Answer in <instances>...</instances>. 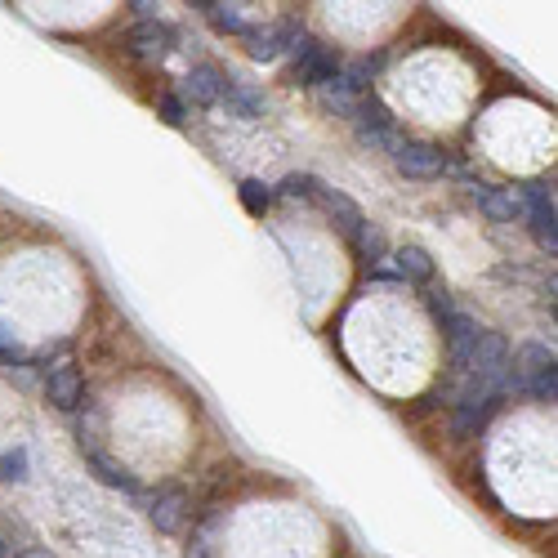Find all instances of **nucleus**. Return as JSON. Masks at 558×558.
Segmentation results:
<instances>
[{"mask_svg": "<svg viewBox=\"0 0 558 558\" xmlns=\"http://www.w3.org/2000/svg\"><path fill=\"white\" fill-rule=\"evenodd\" d=\"M505 393H527L536 402H554L558 393V371H554V349L545 344H523L509 362V389Z\"/></svg>", "mask_w": 558, "mask_h": 558, "instance_id": "f257e3e1", "label": "nucleus"}, {"mask_svg": "<svg viewBox=\"0 0 558 558\" xmlns=\"http://www.w3.org/2000/svg\"><path fill=\"white\" fill-rule=\"evenodd\" d=\"M335 76H340V54H335L331 45H322L317 36H300V41L291 45V81L295 85H313V90H322V85H331Z\"/></svg>", "mask_w": 558, "mask_h": 558, "instance_id": "f03ea898", "label": "nucleus"}, {"mask_svg": "<svg viewBox=\"0 0 558 558\" xmlns=\"http://www.w3.org/2000/svg\"><path fill=\"white\" fill-rule=\"evenodd\" d=\"M518 206H523V215H527V224H532L536 242L554 250V246H558V228H554V192L545 188V184H527V188H518Z\"/></svg>", "mask_w": 558, "mask_h": 558, "instance_id": "7ed1b4c3", "label": "nucleus"}, {"mask_svg": "<svg viewBox=\"0 0 558 558\" xmlns=\"http://www.w3.org/2000/svg\"><path fill=\"white\" fill-rule=\"evenodd\" d=\"M170 50H175V32L166 23H157V18L152 23H134L125 32V54L139 63H161Z\"/></svg>", "mask_w": 558, "mask_h": 558, "instance_id": "20e7f679", "label": "nucleus"}, {"mask_svg": "<svg viewBox=\"0 0 558 558\" xmlns=\"http://www.w3.org/2000/svg\"><path fill=\"white\" fill-rule=\"evenodd\" d=\"M300 27L291 23V18H282V23H268V27H250L246 41H250V59L259 63H273L282 59V54H291V45L300 41Z\"/></svg>", "mask_w": 558, "mask_h": 558, "instance_id": "39448f33", "label": "nucleus"}, {"mask_svg": "<svg viewBox=\"0 0 558 558\" xmlns=\"http://www.w3.org/2000/svg\"><path fill=\"white\" fill-rule=\"evenodd\" d=\"M188 514H192V500H188L184 487H161V492L152 496V509H148L152 527H157L161 536H179V532H184Z\"/></svg>", "mask_w": 558, "mask_h": 558, "instance_id": "423d86ee", "label": "nucleus"}, {"mask_svg": "<svg viewBox=\"0 0 558 558\" xmlns=\"http://www.w3.org/2000/svg\"><path fill=\"white\" fill-rule=\"evenodd\" d=\"M393 166H398L407 179H442V170H447V152L434 148V143H402V148L393 152Z\"/></svg>", "mask_w": 558, "mask_h": 558, "instance_id": "0eeeda50", "label": "nucleus"}, {"mask_svg": "<svg viewBox=\"0 0 558 558\" xmlns=\"http://www.w3.org/2000/svg\"><path fill=\"white\" fill-rule=\"evenodd\" d=\"M224 72L210 63H197L192 72L184 76V85H179V99L184 103H197V108H215L219 99H224Z\"/></svg>", "mask_w": 558, "mask_h": 558, "instance_id": "6e6552de", "label": "nucleus"}, {"mask_svg": "<svg viewBox=\"0 0 558 558\" xmlns=\"http://www.w3.org/2000/svg\"><path fill=\"white\" fill-rule=\"evenodd\" d=\"M45 398H50V407L59 411H76L85 398V380L81 371L72 367V362H59V367L45 371Z\"/></svg>", "mask_w": 558, "mask_h": 558, "instance_id": "1a4fd4ad", "label": "nucleus"}, {"mask_svg": "<svg viewBox=\"0 0 558 558\" xmlns=\"http://www.w3.org/2000/svg\"><path fill=\"white\" fill-rule=\"evenodd\" d=\"M313 201L326 210V215L335 219V224H340V233L349 237V242L362 233V228H367V215H362V210H358V201H353V197H344L340 188H326V184H317V197H313Z\"/></svg>", "mask_w": 558, "mask_h": 558, "instance_id": "9d476101", "label": "nucleus"}, {"mask_svg": "<svg viewBox=\"0 0 558 558\" xmlns=\"http://www.w3.org/2000/svg\"><path fill=\"white\" fill-rule=\"evenodd\" d=\"M469 197H474L496 224H514V219H523V206H518L514 188H487V184H478V179H469Z\"/></svg>", "mask_w": 558, "mask_h": 558, "instance_id": "9b49d317", "label": "nucleus"}, {"mask_svg": "<svg viewBox=\"0 0 558 558\" xmlns=\"http://www.w3.org/2000/svg\"><path fill=\"white\" fill-rule=\"evenodd\" d=\"M201 14H206V23L215 27V32L224 36H246L250 23H246V5H228V0H201Z\"/></svg>", "mask_w": 558, "mask_h": 558, "instance_id": "f8f14e48", "label": "nucleus"}, {"mask_svg": "<svg viewBox=\"0 0 558 558\" xmlns=\"http://www.w3.org/2000/svg\"><path fill=\"white\" fill-rule=\"evenodd\" d=\"M228 117H242V121H259L268 112V99L255 90V85H224V99Z\"/></svg>", "mask_w": 558, "mask_h": 558, "instance_id": "ddd939ff", "label": "nucleus"}, {"mask_svg": "<svg viewBox=\"0 0 558 558\" xmlns=\"http://www.w3.org/2000/svg\"><path fill=\"white\" fill-rule=\"evenodd\" d=\"M393 277L402 282H434V259L425 246H402L393 250Z\"/></svg>", "mask_w": 558, "mask_h": 558, "instance_id": "4468645a", "label": "nucleus"}, {"mask_svg": "<svg viewBox=\"0 0 558 558\" xmlns=\"http://www.w3.org/2000/svg\"><path fill=\"white\" fill-rule=\"evenodd\" d=\"M375 72H380V54H362V59H353L349 67L340 72V85H349L353 94H367Z\"/></svg>", "mask_w": 558, "mask_h": 558, "instance_id": "2eb2a0df", "label": "nucleus"}, {"mask_svg": "<svg viewBox=\"0 0 558 558\" xmlns=\"http://www.w3.org/2000/svg\"><path fill=\"white\" fill-rule=\"evenodd\" d=\"M90 465L99 469V478H103L108 487H117V492H125V496H139V483H134V478L125 474V469L117 465V460H108V456H103V451H90Z\"/></svg>", "mask_w": 558, "mask_h": 558, "instance_id": "dca6fc26", "label": "nucleus"}, {"mask_svg": "<svg viewBox=\"0 0 558 558\" xmlns=\"http://www.w3.org/2000/svg\"><path fill=\"white\" fill-rule=\"evenodd\" d=\"M496 411V402H487V407H456L451 411V429H456L460 438H474L478 429L487 425V416Z\"/></svg>", "mask_w": 558, "mask_h": 558, "instance_id": "f3484780", "label": "nucleus"}, {"mask_svg": "<svg viewBox=\"0 0 558 558\" xmlns=\"http://www.w3.org/2000/svg\"><path fill=\"white\" fill-rule=\"evenodd\" d=\"M322 99H326V108H331V112H340V117H358L362 94H353L349 85H340V76H335L331 85H322Z\"/></svg>", "mask_w": 558, "mask_h": 558, "instance_id": "a211bd4d", "label": "nucleus"}, {"mask_svg": "<svg viewBox=\"0 0 558 558\" xmlns=\"http://www.w3.org/2000/svg\"><path fill=\"white\" fill-rule=\"evenodd\" d=\"M237 192H242V206L250 210V215H268V206H273V188L259 184V179H246Z\"/></svg>", "mask_w": 558, "mask_h": 558, "instance_id": "6ab92c4d", "label": "nucleus"}, {"mask_svg": "<svg viewBox=\"0 0 558 558\" xmlns=\"http://www.w3.org/2000/svg\"><path fill=\"white\" fill-rule=\"evenodd\" d=\"M0 478H5V483H23L27 478V447H14L0 456Z\"/></svg>", "mask_w": 558, "mask_h": 558, "instance_id": "aec40b11", "label": "nucleus"}, {"mask_svg": "<svg viewBox=\"0 0 558 558\" xmlns=\"http://www.w3.org/2000/svg\"><path fill=\"white\" fill-rule=\"evenodd\" d=\"M157 117L166 125H184L188 121V103L179 99V94H161V99H157Z\"/></svg>", "mask_w": 558, "mask_h": 558, "instance_id": "412c9836", "label": "nucleus"}, {"mask_svg": "<svg viewBox=\"0 0 558 558\" xmlns=\"http://www.w3.org/2000/svg\"><path fill=\"white\" fill-rule=\"evenodd\" d=\"M317 184H322V179H313V175H291V179H286V184H282V197H291V201H313L317 197Z\"/></svg>", "mask_w": 558, "mask_h": 558, "instance_id": "4be33fe9", "label": "nucleus"}, {"mask_svg": "<svg viewBox=\"0 0 558 558\" xmlns=\"http://www.w3.org/2000/svg\"><path fill=\"white\" fill-rule=\"evenodd\" d=\"M353 246H358L367 259H384V250H389V246H384V233H380V228H371V224L353 237Z\"/></svg>", "mask_w": 558, "mask_h": 558, "instance_id": "5701e85b", "label": "nucleus"}, {"mask_svg": "<svg viewBox=\"0 0 558 558\" xmlns=\"http://www.w3.org/2000/svg\"><path fill=\"white\" fill-rule=\"evenodd\" d=\"M0 362H9V367H14V362H27V353L18 349L14 340H5V335H0Z\"/></svg>", "mask_w": 558, "mask_h": 558, "instance_id": "b1692460", "label": "nucleus"}, {"mask_svg": "<svg viewBox=\"0 0 558 558\" xmlns=\"http://www.w3.org/2000/svg\"><path fill=\"white\" fill-rule=\"evenodd\" d=\"M18 558H54V554H50V550H23Z\"/></svg>", "mask_w": 558, "mask_h": 558, "instance_id": "393cba45", "label": "nucleus"}, {"mask_svg": "<svg viewBox=\"0 0 558 558\" xmlns=\"http://www.w3.org/2000/svg\"><path fill=\"white\" fill-rule=\"evenodd\" d=\"M9 554V545H5V536H0V558H5Z\"/></svg>", "mask_w": 558, "mask_h": 558, "instance_id": "a878e982", "label": "nucleus"}]
</instances>
